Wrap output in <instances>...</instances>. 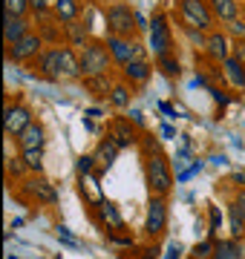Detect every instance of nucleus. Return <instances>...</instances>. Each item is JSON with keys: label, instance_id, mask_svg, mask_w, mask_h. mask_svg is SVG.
<instances>
[{"label": "nucleus", "instance_id": "nucleus-1", "mask_svg": "<svg viewBox=\"0 0 245 259\" xmlns=\"http://www.w3.org/2000/svg\"><path fill=\"white\" fill-rule=\"evenodd\" d=\"M142 158H144V182L150 196L168 199L173 193V170H170L168 156L159 150L153 139H142Z\"/></svg>", "mask_w": 245, "mask_h": 259}, {"label": "nucleus", "instance_id": "nucleus-2", "mask_svg": "<svg viewBox=\"0 0 245 259\" xmlns=\"http://www.w3.org/2000/svg\"><path fill=\"white\" fill-rule=\"evenodd\" d=\"M104 23H107V35H118V37H136L139 32V12L130 9L127 3H110L104 6Z\"/></svg>", "mask_w": 245, "mask_h": 259}, {"label": "nucleus", "instance_id": "nucleus-3", "mask_svg": "<svg viewBox=\"0 0 245 259\" xmlns=\"http://www.w3.org/2000/svg\"><path fill=\"white\" fill-rule=\"evenodd\" d=\"M176 20L182 29H199V32H211L217 23L208 0H176Z\"/></svg>", "mask_w": 245, "mask_h": 259}, {"label": "nucleus", "instance_id": "nucleus-4", "mask_svg": "<svg viewBox=\"0 0 245 259\" xmlns=\"http://www.w3.org/2000/svg\"><path fill=\"white\" fill-rule=\"evenodd\" d=\"M78 55H81V72H84V78H93V75H107L110 69H113V64H115L104 40H90V44L78 52Z\"/></svg>", "mask_w": 245, "mask_h": 259}, {"label": "nucleus", "instance_id": "nucleus-5", "mask_svg": "<svg viewBox=\"0 0 245 259\" xmlns=\"http://www.w3.org/2000/svg\"><path fill=\"white\" fill-rule=\"evenodd\" d=\"M147 35H150L147 49L153 52V58H165V55H173V52H176V40H173L170 20H168V15H165V12H156V15H153Z\"/></svg>", "mask_w": 245, "mask_h": 259}, {"label": "nucleus", "instance_id": "nucleus-6", "mask_svg": "<svg viewBox=\"0 0 245 259\" xmlns=\"http://www.w3.org/2000/svg\"><path fill=\"white\" fill-rule=\"evenodd\" d=\"M15 185H18V196L26 204H52L58 199L55 187L44 179V173H32L29 179H20Z\"/></svg>", "mask_w": 245, "mask_h": 259}, {"label": "nucleus", "instance_id": "nucleus-7", "mask_svg": "<svg viewBox=\"0 0 245 259\" xmlns=\"http://www.w3.org/2000/svg\"><path fill=\"white\" fill-rule=\"evenodd\" d=\"M64 47H47L44 49V52L29 64L32 75L47 78V81H64Z\"/></svg>", "mask_w": 245, "mask_h": 259}, {"label": "nucleus", "instance_id": "nucleus-8", "mask_svg": "<svg viewBox=\"0 0 245 259\" xmlns=\"http://www.w3.org/2000/svg\"><path fill=\"white\" fill-rule=\"evenodd\" d=\"M168 219H170V210H168V199H161V196H150V202H147V216H144V236L150 242L161 239L165 231H168Z\"/></svg>", "mask_w": 245, "mask_h": 259}, {"label": "nucleus", "instance_id": "nucleus-9", "mask_svg": "<svg viewBox=\"0 0 245 259\" xmlns=\"http://www.w3.org/2000/svg\"><path fill=\"white\" fill-rule=\"evenodd\" d=\"M44 47H47V40L40 37V32H29V35L20 37L18 44L6 47V58L15 61V64H32L44 52Z\"/></svg>", "mask_w": 245, "mask_h": 259}, {"label": "nucleus", "instance_id": "nucleus-10", "mask_svg": "<svg viewBox=\"0 0 245 259\" xmlns=\"http://www.w3.org/2000/svg\"><path fill=\"white\" fill-rule=\"evenodd\" d=\"M104 44L110 49V55L118 66H127L130 61H142L144 58V47L139 40H133V37H118V35H107L104 37Z\"/></svg>", "mask_w": 245, "mask_h": 259}, {"label": "nucleus", "instance_id": "nucleus-11", "mask_svg": "<svg viewBox=\"0 0 245 259\" xmlns=\"http://www.w3.org/2000/svg\"><path fill=\"white\" fill-rule=\"evenodd\" d=\"M32 121H35V115H32V110L26 104H6V110H3V130H6L9 139H18Z\"/></svg>", "mask_w": 245, "mask_h": 259}, {"label": "nucleus", "instance_id": "nucleus-12", "mask_svg": "<svg viewBox=\"0 0 245 259\" xmlns=\"http://www.w3.org/2000/svg\"><path fill=\"white\" fill-rule=\"evenodd\" d=\"M205 55L214 64H222L225 58H231L234 55V40H231V35L222 32V29H211L208 32V40H205Z\"/></svg>", "mask_w": 245, "mask_h": 259}, {"label": "nucleus", "instance_id": "nucleus-13", "mask_svg": "<svg viewBox=\"0 0 245 259\" xmlns=\"http://www.w3.org/2000/svg\"><path fill=\"white\" fill-rule=\"evenodd\" d=\"M38 32H40V37L47 40V47H64L66 44V29H64V23L49 12V15H38Z\"/></svg>", "mask_w": 245, "mask_h": 259}, {"label": "nucleus", "instance_id": "nucleus-14", "mask_svg": "<svg viewBox=\"0 0 245 259\" xmlns=\"http://www.w3.org/2000/svg\"><path fill=\"white\" fill-rule=\"evenodd\" d=\"M107 136L113 141H118L124 147H133L136 141H139V133H136V127L130 124V118H113L110 121V127H107Z\"/></svg>", "mask_w": 245, "mask_h": 259}, {"label": "nucleus", "instance_id": "nucleus-15", "mask_svg": "<svg viewBox=\"0 0 245 259\" xmlns=\"http://www.w3.org/2000/svg\"><path fill=\"white\" fill-rule=\"evenodd\" d=\"M153 75V64L147 61V58H142V61H130L127 66H121V78L130 87H142V83L150 81Z\"/></svg>", "mask_w": 245, "mask_h": 259}, {"label": "nucleus", "instance_id": "nucleus-16", "mask_svg": "<svg viewBox=\"0 0 245 259\" xmlns=\"http://www.w3.org/2000/svg\"><path fill=\"white\" fill-rule=\"evenodd\" d=\"M32 32V23L26 18H18V15H3V40H6V47L12 44H18L23 35Z\"/></svg>", "mask_w": 245, "mask_h": 259}, {"label": "nucleus", "instance_id": "nucleus-17", "mask_svg": "<svg viewBox=\"0 0 245 259\" xmlns=\"http://www.w3.org/2000/svg\"><path fill=\"white\" fill-rule=\"evenodd\" d=\"M18 147L20 150H44V144H47V133H44V124L40 121H32L23 133H20L18 139Z\"/></svg>", "mask_w": 245, "mask_h": 259}, {"label": "nucleus", "instance_id": "nucleus-18", "mask_svg": "<svg viewBox=\"0 0 245 259\" xmlns=\"http://www.w3.org/2000/svg\"><path fill=\"white\" fill-rule=\"evenodd\" d=\"M214 259H245V242L239 236L217 239V245H214Z\"/></svg>", "mask_w": 245, "mask_h": 259}, {"label": "nucleus", "instance_id": "nucleus-19", "mask_svg": "<svg viewBox=\"0 0 245 259\" xmlns=\"http://www.w3.org/2000/svg\"><path fill=\"white\" fill-rule=\"evenodd\" d=\"M118 153H121V144L118 141H113L110 136H104L101 141H98V147H95V164H98V170H104V167H110L118 158Z\"/></svg>", "mask_w": 245, "mask_h": 259}, {"label": "nucleus", "instance_id": "nucleus-20", "mask_svg": "<svg viewBox=\"0 0 245 259\" xmlns=\"http://www.w3.org/2000/svg\"><path fill=\"white\" fill-rule=\"evenodd\" d=\"M219 66H222V78H225L231 87H236V90H245V64L239 61V58L231 55V58H225Z\"/></svg>", "mask_w": 245, "mask_h": 259}, {"label": "nucleus", "instance_id": "nucleus-21", "mask_svg": "<svg viewBox=\"0 0 245 259\" xmlns=\"http://www.w3.org/2000/svg\"><path fill=\"white\" fill-rule=\"evenodd\" d=\"M98 222L104 225V231H124V219H121V213H118V207H115L113 202H101L98 204Z\"/></svg>", "mask_w": 245, "mask_h": 259}, {"label": "nucleus", "instance_id": "nucleus-22", "mask_svg": "<svg viewBox=\"0 0 245 259\" xmlns=\"http://www.w3.org/2000/svg\"><path fill=\"white\" fill-rule=\"evenodd\" d=\"M64 29H66V47H72V49H81L93 40L90 37V29H87V23H81V20H72V23H64Z\"/></svg>", "mask_w": 245, "mask_h": 259}, {"label": "nucleus", "instance_id": "nucleus-23", "mask_svg": "<svg viewBox=\"0 0 245 259\" xmlns=\"http://www.w3.org/2000/svg\"><path fill=\"white\" fill-rule=\"evenodd\" d=\"M211 3V12L219 23H231V20L239 18V3L236 0H208Z\"/></svg>", "mask_w": 245, "mask_h": 259}, {"label": "nucleus", "instance_id": "nucleus-24", "mask_svg": "<svg viewBox=\"0 0 245 259\" xmlns=\"http://www.w3.org/2000/svg\"><path fill=\"white\" fill-rule=\"evenodd\" d=\"M52 15H55L61 23H72V20L81 18V0H55Z\"/></svg>", "mask_w": 245, "mask_h": 259}, {"label": "nucleus", "instance_id": "nucleus-25", "mask_svg": "<svg viewBox=\"0 0 245 259\" xmlns=\"http://www.w3.org/2000/svg\"><path fill=\"white\" fill-rule=\"evenodd\" d=\"M110 104H113L115 110H124V107H130V98H133V90H130V83L121 81V83H113V90H110Z\"/></svg>", "mask_w": 245, "mask_h": 259}, {"label": "nucleus", "instance_id": "nucleus-26", "mask_svg": "<svg viewBox=\"0 0 245 259\" xmlns=\"http://www.w3.org/2000/svg\"><path fill=\"white\" fill-rule=\"evenodd\" d=\"M228 228H231V236L245 239V219H242V213H239V207L234 204V199L228 202Z\"/></svg>", "mask_w": 245, "mask_h": 259}, {"label": "nucleus", "instance_id": "nucleus-27", "mask_svg": "<svg viewBox=\"0 0 245 259\" xmlns=\"http://www.w3.org/2000/svg\"><path fill=\"white\" fill-rule=\"evenodd\" d=\"M23 176H32V173H29V167H26V161H23V158H6V179H15V182H20V179Z\"/></svg>", "mask_w": 245, "mask_h": 259}, {"label": "nucleus", "instance_id": "nucleus-28", "mask_svg": "<svg viewBox=\"0 0 245 259\" xmlns=\"http://www.w3.org/2000/svg\"><path fill=\"white\" fill-rule=\"evenodd\" d=\"M156 69H159L165 78H179V72H182V66H179V61L173 55H165V58H156Z\"/></svg>", "mask_w": 245, "mask_h": 259}, {"label": "nucleus", "instance_id": "nucleus-29", "mask_svg": "<svg viewBox=\"0 0 245 259\" xmlns=\"http://www.w3.org/2000/svg\"><path fill=\"white\" fill-rule=\"evenodd\" d=\"M20 158L26 161L29 173H44V150H20Z\"/></svg>", "mask_w": 245, "mask_h": 259}, {"label": "nucleus", "instance_id": "nucleus-30", "mask_svg": "<svg viewBox=\"0 0 245 259\" xmlns=\"http://www.w3.org/2000/svg\"><path fill=\"white\" fill-rule=\"evenodd\" d=\"M84 83L93 90L95 95H110L113 83H110V72L107 75H93V78H84Z\"/></svg>", "mask_w": 245, "mask_h": 259}, {"label": "nucleus", "instance_id": "nucleus-31", "mask_svg": "<svg viewBox=\"0 0 245 259\" xmlns=\"http://www.w3.org/2000/svg\"><path fill=\"white\" fill-rule=\"evenodd\" d=\"M32 6L29 0H3V15H18V18H26Z\"/></svg>", "mask_w": 245, "mask_h": 259}, {"label": "nucleus", "instance_id": "nucleus-32", "mask_svg": "<svg viewBox=\"0 0 245 259\" xmlns=\"http://www.w3.org/2000/svg\"><path fill=\"white\" fill-rule=\"evenodd\" d=\"M214 245H217V239L196 242V245L190 248V256L188 259H214Z\"/></svg>", "mask_w": 245, "mask_h": 259}, {"label": "nucleus", "instance_id": "nucleus-33", "mask_svg": "<svg viewBox=\"0 0 245 259\" xmlns=\"http://www.w3.org/2000/svg\"><path fill=\"white\" fill-rule=\"evenodd\" d=\"M29 6H32V15L38 18V15H49L52 12L55 0H29Z\"/></svg>", "mask_w": 245, "mask_h": 259}, {"label": "nucleus", "instance_id": "nucleus-34", "mask_svg": "<svg viewBox=\"0 0 245 259\" xmlns=\"http://www.w3.org/2000/svg\"><path fill=\"white\" fill-rule=\"evenodd\" d=\"M225 32H228L231 37H234V40H242V37H245V20H239V18H236V20H231Z\"/></svg>", "mask_w": 245, "mask_h": 259}, {"label": "nucleus", "instance_id": "nucleus-35", "mask_svg": "<svg viewBox=\"0 0 245 259\" xmlns=\"http://www.w3.org/2000/svg\"><path fill=\"white\" fill-rule=\"evenodd\" d=\"M93 167H98V164H95V156H81V158H78V173H81V176L90 173Z\"/></svg>", "mask_w": 245, "mask_h": 259}, {"label": "nucleus", "instance_id": "nucleus-36", "mask_svg": "<svg viewBox=\"0 0 245 259\" xmlns=\"http://www.w3.org/2000/svg\"><path fill=\"white\" fill-rule=\"evenodd\" d=\"M234 55L245 64V37H242V40H234Z\"/></svg>", "mask_w": 245, "mask_h": 259}, {"label": "nucleus", "instance_id": "nucleus-37", "mask_svg": "<svg viewBox=\"0 0 245 259\" xmlns=\"http://www.w3.org/2000/svg\"><path fill=\"white\" fill-rule=\"evenodd\" d=\"M231 182H236V187H245V173H234Z\"/></svg>", "mask_w": 245, "mask_h": 259}, {"label": "nucleus", "instance_id": "nucleus-38", "mask_svg": "<svg viewBox=\"0 0 245 259\" xmlns=\"http://www.w3.org/2000/svg\"><path fill=\"white\" fill-rule=\"evenodd\" d=\"M236 3H239V0H236ZM242 3H245V0H242Z\"/></svg>", "mask_w": 245, "mask_h": 259}]
</instances>
